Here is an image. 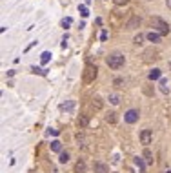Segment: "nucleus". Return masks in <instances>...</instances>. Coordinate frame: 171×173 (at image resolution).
I'll return each instance as SVG.
<instances>
[{
	"mask_svg": "<svg viewBox=\"0 0 171 173\" xmlns=\"http://www.w3.org/2000/svg\"><path fill=\"white\" fill-rule=\"evenodd\" d=\"M124 62H126V58H124L122 53H111V55L106 58V64H108L111 69H120V67L124 66Z\"/></svg>",
	"mask_w": 171,
	"mask_h": 173,
	"instance_id": "nucleus-1",
	"label": "nucleus"
},
{
	"mask_svg": "<svg viewBox=\"0 0 171 173\" xmlns=\"http://www.w3.org/2000/svg\"><path fill=\"white\" fill-rule=\"evenodd\" d=\"M93 168H95V173H109V168H108L104 162H100V161H97V162L93 164Z\"/></svg>",
	"mask_w": 171,
	"mask_h": 173,
	"instance_id": "nucleus-6",
	"label": "nucleus"
},
{
	"mask_svg": "<svg viewBox=\"0 0 171 173\" xmlns=\"http://www.w3.org/2000/svg\"><path fill=\"white\" fill-rule=\"evenodd\" d=\"M166 173H171V170H168V171H166Z\"/></svg>",
	"mask_w": 171,
	"mask_h": 173,
	"instance_id": "nucleus-29",
	"label": "nucleus"
},
{
	"mask_svg": "<svg viewBox=\"0 0 171 173\" xmlns=\"http://www.w3.org/2000/svg\"><path fill=\"white\" fill-rule=\"evenodd\" d=\"M87 124V117H80L78 119V126H86Z\"/></svg>",
	"mask_w": 171,
	"mask_h": 173,
	"instance_id": "nucleus-24",
	"label": "nucleus"
},
{
	"mask_svg": "<svg viewBox=\"0 0 171 173\" xmlns=\"http://www.w3.org/2000/svg\"><path fill=\"white\" fill-rule=\"evenodd\" d=\"M117 120H118V119H117V113H115V111H109V113L106 115V122H108V124H117Z\"/></svg>",
	"mask_w": 171,
	"mask_h": 173,
	"instance_id": "nucleus-10",
	"label": "nucleus"
},
{
	"mask_svg": "<svg viewBox=\"0 0 171 173\" xmlns=\"http://www.w3.org/2000/svg\"><path fill=\"white\" fill-rule=\"evenodd\" d=\"M73 106H75V102H73V100H69V102L62 104V109H67V111H71V109H73Z\"/></svg>",
	"mask_w": 171,
	"mask_h": 173,
	"instance_id": "nucleus-19",
	"label": "nucleus"
},
{
	"mask_svg": "<svg viewBox=\"0 0 171 173\" xmlns=\"http://www.w3.org/2000/svg\"><path fill=\"white\" fill-rule=\"evenodd\" d=\"M97 78V66H93V64H87L86 66V69H84V82H93Z\"/></svg>",
	"mask_w": 171,
	"mask_h": 173,
	"instance_id": "nucleus-3",
	"label": "nucleus"
},
{
	"mask_svg": "<svg viewBox=\"0 0 171 173\" xmlns=\"http://www.w3.org/2000/svg\"><path fill=\"white\" fill-rule=\"evenodd\" d=\"M148 40H149V42H153V44L160 42V33H157V31H151V33H148Z\"/></svg>",
	"mask_w": 171,
	"mask_h": 173,
	"instance_id": "nucleus-8",
	"label": "nucleus"
},
{
	"mask_svg": "<svg viewBox=\"0 0 171 173\" xmlns=\"http://www.w3.org/2000/svg\"><path fill=\"white\" fill-rule=\"evenodd\" d=\"M106 38H108V33H106V31H104V33H102V35H100V40H106Z\"/></svg>",
	"mask_w": 171,
	"mask_h": 173,
	"instance_id": "nucleus-26",
	"label": "nucleus"
},
{
	"mask_svg": "<svg viewBox=\"0 0 171 173\" xmlns=\"http://www.w3.org/2000/svg\"><path fill=\"white\" fill-rule=\"evenodd\" d=\"M151 24H153V27L157 29V33H160V35H168V33H169V24L164 22L162 18L151 16Z\"/></svg>",
	"mask_w": 171,
	"mask_h": 173,
	"instance_id": "nucleus-2",
	"label": "nucleus"
},
{
	"mask_svg": "<svg viewBox=\"0 0 171 173\" xmlns=\"http://www.w3.org/2000/svg\"><path fill=\"white\" fill-rule=\"evenodd\" d=\"M160 75H162V71L155 67L153 71H149V75H148V77H149V80H159V78H160Z\"/></svg>",
	"mask_w": 171,
	"mask_h": 173,
	"instance_id": "nucleus-11",
	"label": "nucleus"
},
{
	"mask_svg": "<svg viewBox=\"0 0 171 173\" xmlns=\"http://www.w3.org/2000/svg\"><path fill=\"white\" fill-rule=\"evenodd\" d=\"M93 108H95V109H102V100H100L98 97L93 99Z\"/></svg>",
	"mask_w": 171,
	"mask_h": 173,
	"instance_id": "nucleus-18",
	"label": "nucleus"
},
{
	"mask_svg": "<svg viewBox=\"0 0 171 173\" xmlns=\"http://www.w3.org/2000/svg\"><path fill=\"white\" fill-rule=\"evenodd\" d=\"M135 164L140 168V173H146V162L142 161V157H135Z\"/></svg>",
	"mask_w": 171,
	"mask_h": 173,
	"instance_id": "nucleus-13",
	"label": "nucleus"
},
{
	"mask_svg": "<svg viewBox=\"0 0 171 173\" xmlns=\"http://www.w3.org/2000/svg\"><path fill=\"white\" fill-rule=\"evenodd\" d=\"M109 102H111V104H115V106H117V104H118V102H120V99H118V95H111V97H109Z\"/></svg>",
	"mask_w": 171,
	"mask_h": 173,
	"instance_id": "nucleus-22",
	"label": "nucleus"
},
{
	"mask_svg": "<svg viewBox=\"0 0 171 173\" xmlns=\"http://www.w3.org/2000/svg\"><path fill=\"white\" fill-rule=\"evenodd\" d=\"M77 140H78V146H80V148H86V144H84L86 140H84V137H82V135H77Z\"/></svg>",
	"mask_w": 171,
	"mask_h": 173,
	"instance_id": "nucleus-23",
	"label": "nucleus"
},
{
	"mask_svg": "<svg viewBox=\"0 0 171 173\" xmlns=\"http://www.w3.org/2000/svg\"><path fill=\"white\" fill-rule=\"evenodd\" d=\"M166 5H168V7L171 9V0H166Z\"/></svg>",
	"mask_w": 171,
	"mask_h": 173,
	"instance_id": "nucleus-28",
	"label": "nucleus"
},
{
	"mask_svg": "<svg viewBox=\"0 0 171 173\" xmlns=\"http://www.w3.org/2000/svg\"><path fill=\"white\" fill-rule=\"evenodd\" d=\"M115 4H118V5L120 4H128V0H115Z\"/></svg>",
	"mask_w": 171,
	"mask_h": 173,
	"instance_id": "nucleus-27",
	"label": "nucleus"
},
{
	"mask_svg": "<svg viewBox=\"0 0 171 173\" xmlns=\"http://www.w3.org/2000/svg\"><path fill=\"white\" fill-rule=\"evenodd\" d=\"M75 173H86V162L80 159V161H77V164H75Z\"/></svg>",
	"mask_w": 171,
	"mask_h": 173,
	"instance_id": "nucleus-9",
	"label": "nucleus"
},
{
	"mask_svg": "<svg viewBox=\"0 0 171 173\" xmlns=\"http://www.w3.org/2000/svg\"><path fill=\"white\" fill-rule=\"evenodd\" d=\"M49 60H51V53H49V51H44V53L40 55V62H42V64H47Z\"/></svg>",
	"mask_w": 171,
	"mask_h": 173,
	"instance_id": "nucleus-14",
	"label": "nucleus"
},
{
	"mask_svg": "<svg viewBox=\"0 0 171 173\" xmlns=\"http://www.w3.org/2000/svg\"><path fill=\"white\" fill-rule=\"evenodd\" d=\"M142 40H144V35H140V33H139V35L133 38V42H135L137 46H140V44H142Z\"/></svg>",
	"mask_w": 171,
	"mask_h": 173,
	"instance_id": "nucleus-21",
	"label": "nucleus"
},
{
	"mask_svg": "<svg viewBox=\"0 0 171 173\" xmlns=\"http://www.w3.org/2000/svg\"><path fill=\"white\" fill-rule=\"evenodd\" d=\"M159 86H160V91H162V93H166V95L169 93V86H168V80H166V78H160Z\"/></svg>",
	"mask_w": 171,
	"mask_h": 173,
	"instance_id": "nucleus-12",
	"label": "nucleus"
},
{
	"mask_svg": "<svg viewBox=\"0 0 171 173\" xmlns=\"http://www.w3.org/2000/svg\"><path fill=\"white\" fill-rule=\"evenodd\" d=\"M67 161H69V153H67V151H62L60 157H58V162H60V164H66Z\"/></svg>",
	"mask_w": 171,
	"mask_h": 173,
	"instance_id": "nucleus-15",
	"label": "nucleus"
},
{
	"mask_svg": "<svg viewBox=\"0 0 171 173\" xmlns=\"http://www.w3.org/2000/svg\"><path fill=\"white\" fill-rule=\"evenodd\" d=\"M71 22H73L71 18H64V20H62V26H64V27H67V26H71Z\"/></svg>",
	"mask_w": 171,
	"mask_h": 173,
	"instance_id": "nucleus-25",
	"label": "nucleus"
},
{
	"mask_svg": "<svg viewBox=\"0 0 171 173\" xmlns=\"http://www.w3.org/2000/svg\"><path fill=\"white\" fill-rule=\"evenodd\" d=\"M124 120H126L128 124H135V122L139 120V111H137V109H128L126 115H124Z\"/></svg>",
	"mask_w": 171,
	"mask_h": 173,
	"instance_id": "nucleus-4",
	"label": "nucleus"
},
{
	"mask_svg": "<svg viewBox=\"0 0 171 173\" xmlns=\"http://www.w3.org/2000/svg\"><path fill=\"white\" fill-rule=\"evenodd\" d=\"M139 24H140V18L137 16V15H133L131 18H129V22H128V29H135V27H139Z\"/></svg>",
	"mask_w": 171,
	"mask_h": 173,
	"instance_id": "nucleus-7",
	"label": "nucleus"
},
{
	"mask_svg": "<svg viewBox=\"0 0 171 173\" xmlns=\"http://www.w3.org/2000/svg\"><path fill=\"white\" fill-rule=\"evenodd\" d=\"M151 140H153L151 130H142V133H140V142H142L144 146H148V144H151Z\"/></svg>",
	"mask_w": 171,
	"mask_h": 173,
	"instance_id": "nucleus-5",
	"label": "nucleus"
},
{
	"mask_svg": "<svg viewBox=\"0 0 171 173\" xmlns=\"http://www.w3.org/2000/svg\"><path fill=\"white\" fill-rule=\"evenodd\" d=\"M60 150H62V144L58 140H53L51 142V151H60Z\"/></svg>",
	"mask_w": 171,
	"mask_h": 173,
	"instance_id": "nucleus-17",
	"label": "nucleus"
},
{
	"mask_svg": "<svg viewBox=\"0 0 171 173\" xmlns=\"http://www.w3.org/2000/svg\"><path fill=\"white\" fill-rule=\"evenodd\" d=\"M169 67H171V62H169Z\"/></svg>",
	"mask_w": 171,
	"mask_h": 173,
	"instance_id": "nucleus-30",
	"label": "nucleus"
},
{
	"mask_svg": "<svg viewBox=\"0 0 171 173\" xmlns=\"http://www.w3.org/2000/svg\"><path fill=\"white\" fill-rule=\"evenodd\" d=\"M144 157H146V164H153V153L149 150L144 151Z\"/></svg>",
	"mask_w": 171,
	"mask_h": 173,
	"instance_id": "nucleus-16",
	"label": "nucleus"
},
{
	"mask_svg": "<svg viewBox=\"0 0 171 173\" xmlns=\"http://www.w3.org/2000/svg\"><path fill=\"white\" fill-rule=\"evenodd\" d=\"M78 11H80V15H82V16H87V15H89V11H87V7H86V5H78Z\"/></svg>",
	"mask_w": 171,
	"mask_h": 173,
	"instance_id": "nucleus-20",
	"label": "nucleus"
}]
</instances>
